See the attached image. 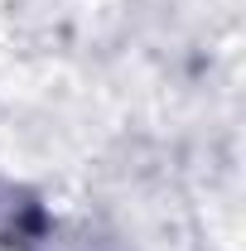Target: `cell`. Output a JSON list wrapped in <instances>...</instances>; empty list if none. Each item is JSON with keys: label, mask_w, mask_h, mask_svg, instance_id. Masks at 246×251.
Here are the masks:
<instances>
[{"label": "cell", "mask_w": 246, "mask_h": 251, "mask_svg": "<svg viewBox=\"0 0 246 251\" xmlns=\"http://www.w3.org/2000/svg\"><path fill=\"white\" fill-rule=\"evenodd\" d=\"M25 251H111V247H106L101 237H92L87 227H53V222H49Z\"/></svg>", "instance_id": "1"}]
</instances>
